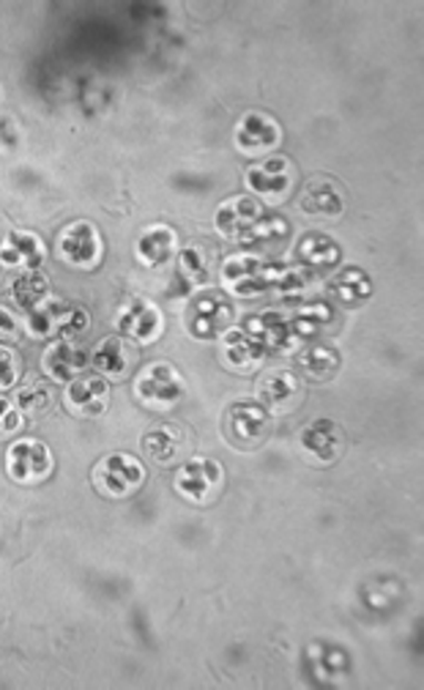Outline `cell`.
Returning a JSON list of instances; mask_svg holds the SVG:
<instances>
[{
    "label": "cell",
    "mask_w": 424,
    "mask_h": 690,
    "mask_svg": "<svg viewBox=\"0 0 424 690\" xmlns=\"http://www.w3.org/2000/svg\"><path fill=\"white\" fill-rule=\"evenodd\" d=\"M186 392L184 376L173 368L170 362H154L145 364L134 379V394L145 409L168 411L181 403Z\"/></svg>",
    "instance_id": "2"
},
{
    "label": "cell",
    "mask_w": 424,
    "mask_h": 690,
    "mask_svg": "<svg viewBox=\"0 0 424 690\" xmlns=\"http://www.w3.org/2000/svg\"><path fill=\"white\" fill-rule=\"evenodd\" d=\"M299 261L304 263V269L310 271H326L337 267L343 250H340L337 241L326 233H307L299 241Z\"/></svg>",
    "instance_id": "26"
},
{
    "label": "cell",
    "mask_w": 424,
    "mask_h": 690,
    "mask_svg": "<svg viewBox=\"0 0 424 690\" xmlns=\"http://www.w3.org/2000/svg\"><path fill=\"white\" fill-rule=\"evenodd\" d=\"M134 359H138V353H134V348L127 338H121V334H108V338H102L97 346H93L91 368L97 370L102 379L121 381L129 376Z\"/></svg>",
    "instance_id": "18"
},
{
    "label": "cell",
    "mask_w": 424,
    "mask_h": 690,
    "mask_svg": "<svg viewBox=\"0 0 424 690\" xmlns=\"http://www.w3.org/2000/svg\"><path fill=\"white\" fill-rule=\"evenodd\" d=\"M225 469L209 456H194L179 466L173 477V488L181 499L192 504H211L222 491Z\"/></svg>",
    "instance_id": "3"
},
{
    "label": "cell",
    "mask_w": 424,
    "mask_h": 690,
    "mask_svg": "<svg viewBox=\"0 0 424 690\" xmlns=\"http://www.w3.org/2000/svg\"><path fill=\"white\" fill-rule=\"evenodd\" d=\"M20 334H22L20 318H17L14 312L9 310V307L0 304V346L14 343V340L20 338Z\"/></svg>",
    "instance_id": "35"
},
{
    "label": "cell",
    "mask_w": 424,
    "mask_h": 690,
    "mask_svg": "<svg viewBox=\"0 0 424 690\" xmlns=\"http://www.w3.org/2000/svg\"><path fill=\"white\" fill-rule=\"evenodd\" d=\"M220 353L231 370H252L263 362L266 348L244 327H231L220 334Z\"/></svg>",
    "instance_id": "20"
},
{
    "label": "cell",
    "mask_w": 424,
    "mask_h": 690,
    "mask_svg": "<svg viewBox=\"0 0 424 690\" xmlns=\"http://www.w3.org/2000/svg\"><path fill=\"white\" fill-rule=\"evenodd\" d=\"M263 217V209L261 203H258L252 194H233V198H228L225 203L216 209V230H220L225 239L231 241H241L244 244L246 236H250V230L258 226V220Z\"/></svg>",
    "instance_id": "15"
},
{
    "label": "cell",
    "mask_w": 424,
    "mask_h": 690,
    "mask_svg": "<svg viewBox=\"0 0 424 690\" xmlns=\"http://www.w3.org/2000/svg\"><path fill=\"white\" fill-rule=\"evenodd\" d=\"M11 297H14V302L26 312L33 310V307L44 302V299H50V280H47V274H41L39 269L22 271V274L11 282Z\"/></svg>",
    "instance_id": "29"
},
{
    "label": "cell",
    "mask_w": 424,
    "mask_h": 690,
    "mask_svg": "<svg viewBox=\"0 0 424 690\" xmlns=\"http://www.w3.org/2000/svg\"><path fill=\"white\" fill-rule=\"evenodd\" d=\"M88 327H91L88 310L52 297L28 310L26 316V332L37 340H74Z\"/></svg>",
    "instance_id": "1"
},
{
    "label": "cell",
    "mask_w": 424,
    "mask_h": 690,
    "mask_svg": "<svg viewBox=\"0 0 424 690\" xmlns=\"http://www.w3.org/2000/svg\"><path fill=\"white\" fill-rule=\"evenodd\" d=\"M258 400L266 411H291L302 400V381L291 370H269L258 381Z\"/></svg>",
    "instance_id": "19"
},
{
    "label": "cell",
    "mask_w": 424,
    "mask_h": 690,
    "mask_svg": "<svg viewBox=\"0 0 424 690\" xmlns=\"http://www.w3.org/2000/svg\"><path fill=\"white\" fill-rule=\"evenodd\" d=\"M115 329L121 338H127L129 343H154L159 340L164 329L162 310L151 302V299L132 297L129 302H123L115 312Z\"/></svg>",
    "instance_id": "10"
},
{
    "label": "cell",
    "mask_w": 424,
    "mask_h": 690,
    "mask_svg": "<svg viewBox=\"0 0 424 690\" xmlns=\"http://www.w3.org/2000/svg\"><path fill=\"white\" fill-rule=\"evenodd\" d=\"M175 252H179V236H175L173 228L164 226V222L149 226L138 236V241H134V256H138V261L151 269H159L173 261Z\"/></svg>",
    "instance_id": "21"
},
{
    "label": "cell",
    "mask_w": 424,
    "mask_h": 690,
    "mask_svg": "<svg viewBox=\"0 0 424 690\" xmlns=\"http://www.w3.org/2000/svg\"><path fill=\"white\" fill-rule=\"evenodd\" d=\"M58 256L74 269H97L104 256L102 233L88 220L69 222L58 236Z\"/></svg>",
    "instance_id": "8"
},
{
    "label": "cell",
    "mask_w": 424,
    "mask_h": 690,
    "mask_svg": "<svg viewBox=\"0 0 424 690\" xmlns=\"http://www.w3.org/2000/svg\"><path fill=\"white\" fill-rule=\"evenodd\" d=\"M304 456H310L315 463H334L345 450V430L329 417H317L299 436Z\"/></svg>",
    "instance_id": "16"
},
{
    "label": "cell",
    "mask_w": 424,
    "mask_h": 690,
    "mask_svg": "<svg viewBox=\"0 0 424 690\" xmlns=\"http://www.w3.org/2000/svg\"><path fill=\"white\" fill-rule=\"evenodd\" d=\"M184 444H186L184 430H181L179 424H170V422L157 424V428H151L149 433L143 436L145 456L162 466L173 463V460L181 456V450H184Z\"/></svg>",
    "instance_id": "25"
},
{
    "label": "cell",
    "mask_w": 424,
    "mask_h": 690,
    "mask_svg": "<svg viewBox=\"0 0 424 690\" xmlns=\"http://www.w3.org/2000/svg\"><path fill=\"white\" fill-rule=\"evenodd\" d=\"M17 146V127L11 123V118L0 116V153L14 149Z\"/></svg>",
    "instance_id": "36"
},
{
    "label": "cell",
    "mask_w": 424,
    "mask_h": 690,
    "mask_svg": "<svg viewBox=\"0 0 424 690\" xmlns=\"http://www.w3.org/2000/svg\"><path fill=\"white\" fill-rule=\"evenodd\" d=\"M299 368H302V373L312 381H326L340 370V353L334 351L332 346L323 343L310 346L304 348V353L299 357Z\"/></svg>",
    "instance_id": "28"
},
{
    "label": "cell",
    "mask_w": 424,
    "mask_h": 690,
    "mask_svg": "<svg viewBox=\"0 0 424 690\" xmlns=\"http://www.w3.org/2000/svg\"><path fill=\"white\" fill-rule=\"evenodd\" d=\"M91 364V353L78 340H52L41 353V370L50 381L69 383L82 376Z\"/></svg>",
    "instance_id": "14"
},
{
    "label": "cell",
    "mask_w": 424,
    "mask_h": 690,
    "mask_svg": "<svg viewBox=\"0 0 424 690\" xmlns=\"http://www.w3.org/2000/svg\"><path fill=\"white\" fill-rule=\"evenodd\" d=\"M271 414L255 400H239L225 411V436L233 447L255 450L269 439Z\"/></svg>",
    "instance_id": "7"
},
{
    "label": "cell",
    "mask_w": 424,
    "mask_h": 690,
    "mask_svg": "<svg viewBox=\"0 0 424 690\" xmlns=\"http://www.w3.org/2000/svg\"><path fill=\"white\" fill-rule=\"evenodd\" d=\"M233 323V304L225 293H198L186 310V329L198 340H216Z\"/></svg>",
    "instance_id": "9"
},
{
    "label": "cell",
    "mask_w": 424,
    "mask_h": 690,
    "mask_svg": "<svg viewBox=\"0 0 424 690\" xmlns=\"http://www.w3.org/2000/svg\"><path fill=\"white\" fill-rule=\"evenodd\" d=\"M274 274L276 269L269 267L263 258L252 256V252L231 256L220 269L222 286H225L231 293H235V297L246 299L261 297L263 291H269V288L274 286Z\"/></svg>",
    "instance_id": "6"
},
{
    "label": "cell",
    "mask_w": 424,
    "mask_h": 690,
    "mask_svg": "<svg viewBox=\"0 0 424 690\" xmlns=\"http://www.w3.org/2000/svg\"><path fill=\"white\" fill-rule=\"evenodd\" d=\"M329 321H332V310L326 304H310L307 310H299L287 323H291L293 338H310L317 329L326 327Z\"/></svg>",
    "instance_id": "30"
},
{
    "label": "cell",
    "mask_w": 424,
    "mask_h": 690,
    "mask_svg": "<svg viewBox=\"0 0 424 690\" xmlns=\"http://www.w3.org/2000/svg\"><path fill=\"white\" fill-rule=\"evenodd\" d=\"M44 258L47 247L33 230H9L0 241V263L11 271H37Z\"/></svg>",
    "instance_id": "17"
},
{
    "label": "cell",
    "mask_w": 424,
    "mask_h": 690,
    "mask_svg": "<svg viewBox=\"0 0 424 690\" xmlns=\"http://www.w3.org/2000/svg\"><path fill=\"white\" fill-rule=\"evenodd\" d=\"M329 293H332L334 302L345 307H359L373 297V280H370L364 269L345 267L329 280Z\"/></svg>",
    "instance_id": "24"
},
{
    "label": "cell",
    "mask_w": 424,
    "mask_h": 690,
    "mask_svg": "<svg viewBox=\"0 0 424 690\" xmlns=\"http://www.w3.org/2000/svg\"><path fill=\"white\" fill-rule=\"evenodd\" d=\"M175 280L184 286V291H194V288L205 286L211 280V258L203 247L190 244L184 250L175 252Z\"/></svg>",
    "instance_id": "27"
},
{
    "label": "cell",
    "mask_w": 424,
    "mask_h": 690,
    "mask_svg": "<svg viewBox=\"0 0 424 690\" xmlns=\"http://www.w3.org/2000/svg\"><path fill=\"white\" fill-rule=\"evenodd\" d=\"M246 190L266 203H280L293 187V164L285 157H263L244 170Z\"/></svg>",
    "instance_id": "11"
},
{
    "label": "cell",
    "mask_w": 424,
    "mask_h": 690,
    "mask_svg": "<svg viewBox=\"0 0 424 690\" xmlns=\"http://www.w3.org/2000/svg\"><path fill=\"white\" fill-rule=\"evenodd\" d=\"M22 411L17 409V403L11 398H0V439H9V436L20 433L22 428Z\"/></svg>",
    "instance_id": "33"
},
{
    "label": "cell",
    "mask_w": 424,
    "mask_h": 690,
    "mask_svg": "<svg viewBox=\"0 0 424 690\" xmlns=\"http://www.w3.org/2000/svg\"><path fill=\"white\" fill-rule=\"evenodd\" d=\"M304 666L312 674V680L321 686H332L337 677H343L351 669V658L337 644H326V641H315L304 652Z\"/></svg>",
    "instance_id": "22"
},
{
    "label": "cell",
    "mask_w": 424,
    "mask_h": 690,
    "mask_svg": "<svg viewBox=\"0 0 424 690\" xmlns=\"http://www.w3.org/2000/svg\"><path fill=\"white\" fill-rule=\"evenodd\" d=\"M282 143V127L274 116L250 110L235 123V149L246 157H263Z\"/></svg>",
    "instance_id": "12"
},
{
    "label": "cell",
    "mask_w": 424,
    "mask_h": 690,
    "mask_svg": "<svg viewBox=\"0 0 424 690\" xmlns=\"http://www.w3.org/2000/svg\"><path fill=\"white\" fill-rule=\"evenodd\" d=\"M63 403L72 411L74 417L82 420H93V417H102L110 406V381L102 376H88L82 373L74 381L67 383V392H63Z\"/></svg>",
    "instance_id": "13"
},
{
    "label": "cell",
    "mask_w": 424,
    "mask_h": 690,
    "mask_svg": "<svg viewBox=\"0 0 424 690\" xmlns=\"http://www.w3.org/2000/svg\"><path fill=\"white\" fill-rule=\"evenodd\" d=\"M55 469L52 450L39 439H17L6 450V474L20 486H39Z\"/></svg>",
    "instance_id": "5"
},
{
    "label": "cell",
    "mask_w": 424,
    "mask_h": 690,
    "mask_svg": "<svg viewBox=\"0 0 424 690\" xmlns=\"http://www.w3.org/2000/svg\"><path fill=\"white\" fill-rule=\"evenodd\" d=\"M299 206L304 214L312 217H340L345 209V198L332 179H315L304 187Z\"/></svg>",
    "instance_id": "23"
},
{
    "label": "cell",
    "mask_w": 424,
    "mask_h": 690,
    "mask_svg": "<svg viewBox=\"0 0 424 690\" xmlns=\"http://www.w3.org/2000/svg\"><path fill=\"white\" fill-rule=\"evenodd\" d=\"M145 482V466L129 452H110L93 466V488L102 497L127 499L138 493Z\"/></svg>",
    "instance_id": "4"
},
{
    "label": "cell",
    "mask_w": 424,
    "mask_h": 690,
    "mask_svg": "<svg viewBox=\"0 0 424 690\" xmlns=\"http://www.w3.org/2000/svg\"><path fill=\"white\" fill-rule=\"evenodd\" d=\"M20 381V362L9 346H0V389H11Z\"/></svg>",
    "instance_id": "34"
},
{
    "label": "cell",
    "mask_w": 424,
    "mask_h": 690,
    "mask_svg": "<svg viewBox=\"0 0 424 690\" xmlns=\"http://www.w3.org/2000/svg\"><path fill=\"white\" fill-rule=\"evenodd\" d=\"M287 236V222L276 214H263L258 220V226L250 230L244 244H271V241H280Z\"/></svg>",
    "instance_id": "32"
},
{
    "label": "cell",
    "mask_w": 424,
    "mask_h": 690,
    "mask_svg": "<svg viewBox=\"0 0 424 690\" xmlns=\"http://www.w3.org/2000/svg\"><path fill=\"white\" fill-rule=\"evenodd\" d=\"M14 403H17V409H20L22 414H28V417L44 414V411L50 409V403H52L50 387H47V383H41V381L26 383V387L17 392Z\"/></svg>",
    "instance_id": "31"
}]
</instances>
